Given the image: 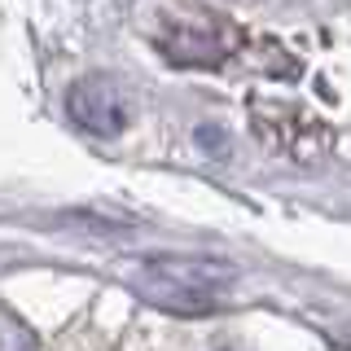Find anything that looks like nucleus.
<instances>
[{
    "instance_id": "4",
    "label": "nucleus",
    "mask_w": 351,
    "mask_h": 351,
    "mask_svg": "<svg viewBox=\"0 0 351 351\" xmlns=\"http://www.w3.org/2000/svg\"><path fill=\"white\" fill-rule=\"evenodd\" d=\"M0 351H36V334L18 312L0 303Z\"/></svg>"
},
{
    "instance_id": "1",
    "label": "nucleus",
    "mask_w": 351,
    "mask_h": 351,
    "mask_svg": "<svg viewBox=\"0 0 351 351\" xmlns=\"http://www.w3.org/2000/svg\"><path fill=\"white\" fill-rule=\"evenodd\" d=\"M158 49L176 66H224L241 49V27L219 9L206 5H180L162 14Z\"/></svg>"
},
{
    "instance_id": "2",
    "label": "nucleus",
    "mask_w": 351,
    "mask_h": 351,
    "mask_svg": "<svg viewBox=\"0 0 351 351\" xmlns=\"http://www.w3.org/2000/svg\"><path fill=\"white\" fill-rule=\"evenodd\" d=\"M250 128L272 154H285V158L303 162V167L321 162L329 145H334V136H329V128L321 119H312L299 106H281V101H272V106L255 101L250 106Z\"/></svg>"
},
{
    "instance_id": "3",
    "label": "nucleus",
    "mask_w": 351,
    "mask_h": 351,
    "mask_svg": "<svg viewBox=\"0 0 351 351\" xmlns=\"http://www.w3.org/2000/svg\"><path fill=\"white\" fill-rule=\"evenodd\" d=\"M66 114L88 136H123L132 123V93L114 75H84L66 93Z\"/></svg>"
}]
</instances>
